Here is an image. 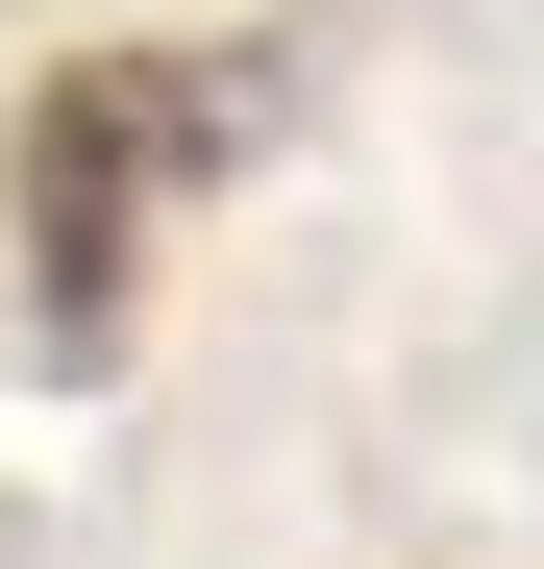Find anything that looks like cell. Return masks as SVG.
Listing matches in <instances>:
<instances>
[{"mask_svg": "<svg viewBox=\"0 0 544 569\" xmlns=\"http://www.w3.org/2000/svg\"><path fill=\"white\" fill-rule=\"evenodd\" d=\"M248 100H272V50H74L50 100H26V322H50V371L124 347L149 223L248 149Z\"/></svg>", "mask_w": 544, "mask_h": 569, "instance_id": "cell-1", "label": "cell"}]
</instances>
